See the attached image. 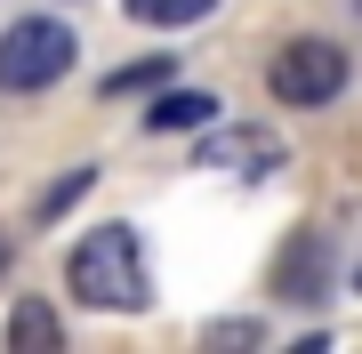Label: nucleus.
Instances as JSON below:
<instances>
[{
	"label": "nucleus",
	"mask_w": 362,
	"mask_h": 354,
	"mask_svg": "<svg viewBox=\"0 0 362 354\" xmlns=\"http://www.w3.org/2000/svg\"><path fill=\"white\" fill-rule=\"evenodd\" d=\"M209 121H218V97L209 89H169L153 105V129H209Z\"/></svg>",
	"instance_id": "obj_6"
},
{
	"label": "nucleus",
	"mask_w": 362,
	"mask_h": 354,
	"mask_svg": "<svg viewBox=\"0 0 362 354\" xmlns=\"http://www.w3.org/2000/svg\"><path fill=\"white\" fill-rule=\"evenodd\" d=\"M89 185H97V170H89V161H81V170H65V177L49 185V194L33 201V225H57V218H65V210H73L81 194H89Z\"/></svg>",
	"instance_id": "obj_7"
},
{
	"label": "nucleus",
	"mask_w": 362,
	"mask_h": 354,
	"mask_svg": "<svg viewBox=\"0 0 362 354\" xmlns=\"http://www.w3.org/2000/svg\"><path fill=\"white\" fill-rule=\"evenodd\" d=\"M0 266H8V225H0Z\"/></svg>",
	"instance_id": "obj_11"
},
{
	"label": "nucleus",
	"mask_w": 362,
	"mask_h": 354,
	"mask_svg": "<svg viewBox=\"0 0 362 354\" xmlns=\"http://www.w3.org/2000/svg\"><path fill=\"white\" fill-rule=\"evenodd\" d=\"M8 346H33V354H49V346H65V322H57L40 298H25V306H8Z\"/></svg>",
	"instance_id": "obj_5"
},
{
	"label": "nucleus",
	"mask_w": 362,
	"mask_h": 354,
	"mask_svg": "<svg viewBox=\"0 0 362 354\" xmlns=\"http://www.w3.org/2000/svg\"><path fill=\"white\" fill-rule=\"evenodd\" d=\"M169 73H177V65H169V57H137V65L105 73V97H145V89H161Z\"/></svg>",
	"instance_id": "obj_9"
},
{
	"label": "nucleus",
	"mask_w": 362,
	"mask_h": 354,
	"mask_svg": "<svg viewBox=\"0 0 362 354\" xmlns=\"http://www.w3.org/2000/svg\"><path fill=\"white\" fill-rule=\"evenodd\" d=\"M346 49L338 40H322V33H298V40H282L274 49V65H266V89L282 97V105H298V113H314V105H330L338 89H346Z\"/></svg>",
	"instance_id": "obj_3"
},
{
	"label": "nucleus",
	"mask_w": 362,
	"mask_h": 354,
	"mask_svg": "<svg viewBox=\"0 0 362 354\" xmlns=\"http://www.w3.org/2000/svg\"><path fill=\"white\" fill-rule=\"evenodd\" d=\"M274 298H290V306H322L330 298V242H322V225H298L282 242V258H274Z\"/></svg>",
	"instance_id": "obj_4"
},
{
	"label": "nucleus",
	"mask_w": 362,
	"mask_h": 354,
	"mask_svg": "<svg viewBox=\"0 0 362 354\" xmlns=\"http://www.w3.org/2000/svg\"><path fill=\"white\" fill-rule=\"evenodd\" d=\"M65 290L81 306H97V314H137V306L153 298L137 234L129 225H89V234L73 242V258H65Z\"/></svg>",
	"instance_id": "obj_1"
},
{
	"label": "nucleus",
	"mask_w": 362,
	"mask_h": 354,
	"mask_svg": "<svg viewBox=\"0 0 362 354\" xmlns=\"http://www.w3.org/2000/svg\"><path fill=\"white\" fill-rule=\"evenodd\" d=\"M129 8V25H202L218 0H121Z\"/></svg>",
	"instance_id": "obj_8"
},
{
	"label": "nucleus",
	"mask_w": 362,
	"mask_h": 354,
	"mask_svg": "<svg viewBox=\"0 0 362 354\" xmlns=\"http://www.w3.org/2000/svg\"><path fill=\"white\" fill-rule=\"evenodd\" d=\"M202 338H209V346H258L266 330H258V322H209Z\"/></svg>",
	"instance_id": "obj_10"
},
{
	"label": "nucleus",
	"mask_w": 362,
	"mask_h": 354,
	"mask_svg": "<svg viewBox=\"0 0 362 354\" xmlns=\"http://www.w3.org/2000/svg\"><path fill=\"white\" fill-rule=\"evenodd\" d=\"M81 57V33L57 25V16H25V25L0 33V97H33L49 81H65Z\"/></svg>",
	"instance_id": "obj_2"
},
{
	"label": "nucleus",
	"mask_w": 362,
	"mask_h": 354,
	"mask_svg": "<svg viewBox=\"0 0 362 354\" xmlns=\"http://www.w3.org/2000/svg\"><path fill=\"white\" fill-rule=\"evenodd\" d=\"M354 290H362V266H354Z\"/></svg>",
	"instance_id": "obj_12"
}]
</instances>
